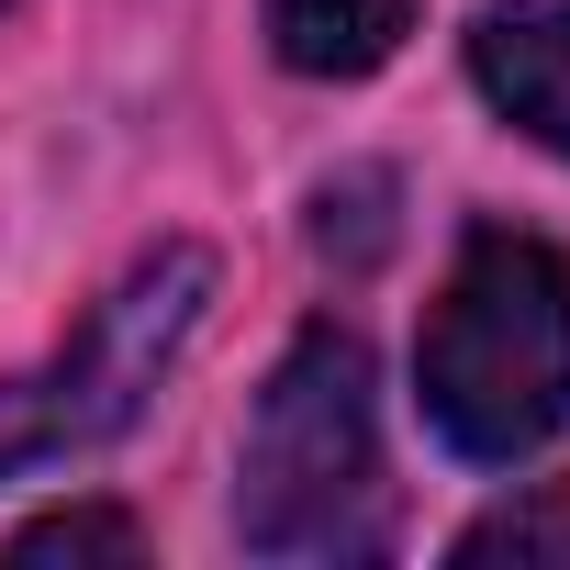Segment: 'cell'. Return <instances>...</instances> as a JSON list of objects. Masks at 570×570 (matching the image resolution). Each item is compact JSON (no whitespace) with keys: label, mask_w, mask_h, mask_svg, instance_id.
<instances>
[{"label":"cell","mask_w":570,"mask_h":570,"mask_svg":"<svg viewBox=\"0 0 570 570\" xmlns=\"http://www.w3.org/2000/svg\"><path fill=\"white\" fill-rule=\"evenodd\" d=\"M470 79L503 124H525L548 157H570V0H514L470 23Z\"/></svg>","instance_id":"4"},{"label":"cell","mask_w":570,"mask_h":570,"mask_svg":"<svg viewBox=\"0 0 570 570\" xmlns=\"http://www.w3.org/2000/svg\"><path fill=\"white\" fill-rule=\"evenodd\" d=\"M414 35V0H268V46L303 79H370Z\"/></svg>","instance_id":"5"},{"label":"cell","mask_w":570,"mask_h":570,"mask_svg":"<svg viewBox=\"0 0 570 570\" xmlns=\"http://www.w3.org/2000/svg\"><path fill=\"white\" fill-rule=\"evenodd\" d=\"M213 303V257L202 246H157L124 292L79 325L68 358H46L35 381H0V481L35 470V459H79L101 436H124L157 392V370L179 358V336Z\"/></svg>","instance_id":"3"},{"label":"cell","mask_w":570,"mask_h":570,"mask_svg":"<svg viewBox=\"0 0 570 570\" xmlns=\"http://www.w3.org/2000/svg\"><path fill=\"white\" fill-rule=\"evenodd\" d=\"M414 392H425V425L492 470L570 425V257L548 235L481 224L459 246L414 336Z\"/></svg>","instance_id":"1"},{"label":"cell","mask_w":570,"mask_h":570,"mask_svg":"<svg viewBox=\"0 0 570 570\" xmlns=\"http://www.w3.org/2000/svg\"><path fill=\"white\" fill-rule=\"evenodd\" d=\"M12 559H146V525L112 514V503H79V514H46L12 537Z\"/></svg>","instance_id":"7"},{"label":"cell","mask_w":570,"mask_h":570,"mask_svg":"<svg viewBox=\"0 0 570 570\" xmlns=\"http://www.w3.org/2000/svg\"><path fill=\"white\" fill-rule=\"evenodd\" d=\"M0 12H12V0H0Z\"/></svg>","instance_id":"8"},{"label":"cell","mask_w":570,"mask_h":570,"mask_svg":"<svg viewBox=\"0 0 570 570\" xmlns=\"http://www.w3.org/2000/svg\"><path fill=\"white\" fill-rule=\"evenodd\" d=\"M235 537L257 559H381L392 548V481H381V403L370 347L347 325H303L246 414V481Z\"/></svg>","instance_id":"2"},{"label":"cell","mask_w":570,"mask_h":570,"mask_svg":"<svg viewBox=\"0 0 570 570\" xmlns=\"http://www.w3.org/2000/svg\"><path fill=\"white\" fill-rule=\"evenodd\" d=\"M459 559H470V570H481V559H559V570H570V481H548L537 503L481 514V525L459 537Z\"/></svg>","instance_id":"6"}]
</instances>
